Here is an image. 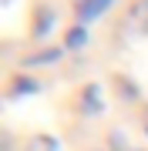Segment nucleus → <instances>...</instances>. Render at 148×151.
Segmentation results:
<instances>
[{"label":"nucleus","instance_id":"obj_1","mask_svg":"<svg viewBox=\"0 0 148 151\" xmlns=\"http://www.w3.org/2000/svg\"><path fill=\"white\" fill-rule=\"evenodd\" d=\"M111 4H115V0H77V24H84V27H88V24L98 20V17L108 10Z\"/></svg>","mask_w":148,"mask_h":151},{"label":"nucleus","instance_id":"obj_2","mask_svg":"<svg viewBox=\"0 0 148 151\" xmlns=\"http://www.w3.org/2000/svg\"><path fill=\"white\" fill-rule=\"evenodd\" d=\"M125 27L135 30V34H145V30H148V0H135V4L128 7Z\"/></svg>","mask_w":148,"mask_h":151},{"label":"nucleus","instance_id":"obj_3","mask_svg":"<svg viewBox=\"0 0 148 151\" xmlns=\"http://www.w3.org/2000/svg\"><path fill=\"white\" fill-rule=\"evenodd\" d=\"M81 111L84 114H101L104 111V91H101V84H88L81 91Z\"/></svg>","mask_w":148,"mask_h":151},{"label":"nucleus","instance_id":"obj_4","mask_svg":"<svg viewBox=\"0 0 148 151\" xmlns=\"http://www.w3.org/2000/svg\"><path fill=\"white\" fill-rule=\"evenodd\" d=\"M54 24H57V14L51 10V7H37V20H34L30 37H34V40H44L47 34L54 30Z\"/></svg>","mask_w":148,"mask_h":151},{"label":"nucleus","instance_id":"obj_5","mask_svg":"<svg viewBox=\"0 0 148 151\" xmlns=\"http://www.w3.org/2000/svg\"><path fill=\"white\" fill-rule=\"evenodd\" d=\"M61 57H64V50H61V47H44V50H37V54H30L27 60H24V67H37V64H57Z\"/></svg>","mask_w":148,"mask_h":151},{"label":"nucleus","instance_id":"obj_6","mask_svg":"<svg viewBox=\"0 0 148 151\" xmlns=\"http://www.w3.org/2000/svg\"><path fill=\"white\" fill-rule=\"evenodd\" d=\"M40 91V84L34 81V77L27 74H17L14 81H10V97H24V94H37Z\"/></svg>","mask_w":148,"mask_h":151},{"label":"nucleus","instance_id":"obj_7","mask_svg":"<svg viewBox=\"0 0 148 151\" xmlns=\"http://www.w3.org/2000/svg\"><path fill=\"white\" fill-rule=\"evenodd\" d=\"M24 151H61V145H57V138H51V134H34V138H27Z\"/></svg>","mask_w":148,"mask_h":151},{"label":"nucleus","instance_id":"obj_8","mask_svg":"<svg viewBox=\"0 0 148 151\" xmlns=\"http://www.w3.org/2000/svg\"><path fill=\"white\" fill-rule=\"evenodd\" d=\"M84 44H88V27H84V24H74V27L67 30V37H64V47L67 50H81Z\"/></svg>","mask_w":148,"mask_h":151},{"label":"nucleus","instance_id":"obj_9","mask_svg":"<svg viewBox=\"0 0 148 151\" xmlns=\"http://www.w3.org/2000/svg\"><path fill=\"white\" fill-rule=\"evenodd\" d=\"M142 128H145V134H148V108H145V114H142Z\"/></svg>","mask_w":148,"mask_h":151}]
</instances>
